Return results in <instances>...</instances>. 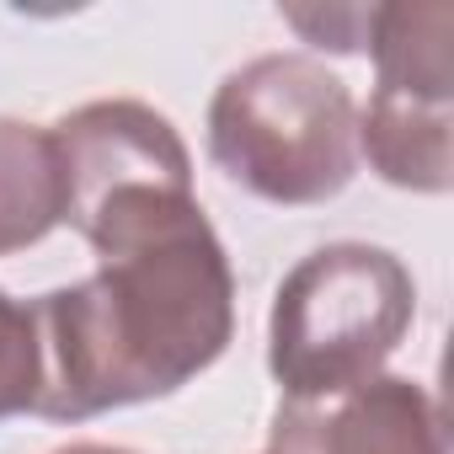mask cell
Returning <instances> with one entry per match:
<instances>
[{
	"label": "cell",
	"instance_id": "3957f363",
	"mask_svg": "<svg viewBox=\"0 0 454 454\" xmlns=\"http://www.w3.org/2000/svg\"><path fill=\"white\" fill-rule=\"evenodd\" d=\"M417 316L411 273L395 252L337 241L289 268L268 316V369L284 401L326 395L380 374Z\"/></svg>",
	"mask_w": 454,
	"mask_h": 454
},
{
	"label": "cell",
	"instance_id": "30bf717a",
	"mask_svg": "<svg viewBox=\"0 0 454 454\" xmlns=\"http://www.w3.org/2000/svg\"><path fill=\"white\" fill-rule=\"evenodd\" d=\"M59 454H134V449H113V443H70Z\"/></svg>",
	"mask_w": 454,
	"mask_h": 454
},
{
	"label": "cell",
	"instance_id": "5b68a950",
	"mask_svg": "<svg viewBox=\"0 0 454 454\" xmlns=\"http://www.w3.org/2000/svg\"><path fill=\"white\" fill-rule=\"evenodd\" d=\"M268 454H449L443 406L401 374L278 401Z\"/></svg>",
	"mask_w": 454,
	"mask_h": 454
},
{
	"label": "cell",
	"instance_id": "52a82bcc",
	"mask_svg": "<svg viewBox=\"0 0 454 454\" xmlns=\"http://www.w3.org/2000/svg\"><path fill=\"white\" fill-rule=\"evenodd\" d=\"M54 224H65V192L49 129L0 118V257L38 247Z\"/></svg>",
	"mask_w": 454,
	"mask_h": 454
},
{
	"label": "cell",
	"instance_id": "ba28073f",
	"mask_svg": "<svg viewBox=\"0 0 454 454\" xmlns=\"http://www.w3.org/2000/svg\"><path fill=\"white\" fill-rule=\"evenodd\" d=\"M38 395H43V353L33 310L0 289V422L38 411Z\"/></svg>",
	"mask_w": 454,
	"mask_h": 454
},
{
	"label": "cell",
	"instance_id": "277c9868",
	"mask_svg": "<svg viewBox=\"0 0 454 454\" xmlns=\"http://www.w3.org/2000/svg\"><path fill=\"white\" fill-rule=\"evenodd\" d=\"M54 160H59V192H65V224L86 231L91 219L129 198L150 192H192V155L171 118H160L145 102L113 97L86 102L70 118L49 129Z\"/></svg>",
	"mask_w": 454,
	"mask_h": 454
},
{
	"label": "cell",
	"instance_id": "8992f818",
	"mask_svg": "<svg viewBox=\"0 0 454 454\" xmlns=\"http://www.w3.org/2000/svg\"><path fill=\"white\" fill-rule=\"evenodd\" d=\"M358 155L406 192H449L454 187V97L380 86L358 113Z\"/></svg>",
	"mask_w": 454,
	"mask_h": 454
},
{
	"label": "cell",
	"instance_id": "7a4b0ae2",
	"mask_svg": "<svg viewBox=\"0 0 454 454\" xmlns=\"http://www.w3.org/2000/svg\"><path fill=\"white\" fill-rule=\"evenodd\" d=\"M208 155L262 203H326L358 171V102L310 54H262L219 81Z\"/></svg>",
	"mask_w": 454,
	"mask_h": 454
},
{
	"label": "cell",
	"instance_id": "9c48e42d",
	"mask_svg": "<svg viewBox=\"0 0 454 454\" xmlns=\"http://www.w3.org/2000/svg\"><path fill=\"white\" fill-rule=\"evenodd\" d=\"M369 12H374V6H316V12L294 6V12H284V22H289L294 33H305L316 49L353 54V49H364V38H369Z\"/></svg>",
	"mask_w": 454,
	"mask_h": 454
},
{
	"label": "cell",
	"instance_id": "6da1fadb",
	"mask_svg": "<svg viewBox=\"0 0 454 454\" xmlns=\"http://www.w3.org/2000/svg\"><path fill=\"white\" fill-rule=\"evenodd\" d=\"M86 241L97 273L27 305L43 353L38 417L49 422L160 401L236 337V273L192 192L129 198Z\"/></svg>",
	"mask_w": 454,
	"mask_h": 454
}]
</instances>
